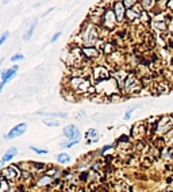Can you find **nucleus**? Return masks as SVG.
Wrapping results in <instances>:
<instances>
[{
    "label": "nucleus",
    "mask_w": 173,
    "mask_h": 192,
    "mask_svg": "<svg viewBox=\"0 0 173 192\" xmlns=\"http://www.w3.org/2000/svg\"><path fill=\"white\" fill-rule=\"evenodd\" d=\"M45 115H48L49 118H62V119H66L68 118V114L66 112H46Z\"/></svg>",
    "instance_id": "27"
},
{
    "label": "nucleus",
    "mask_w": 173,
    "mask_h": 192,
    "mask_svg": "<svg viewBox=\"0 0 173 192\" xmlns=\"http://www.w3.org/2000/svg\"><path fill=\"white\" fill-rule=\"evenodd\" d=\"M8 37H10V32H8V31H4L3 34H1V38H0V46L3 45L4 42L8 39Z\"/></svg>",
    "instance_id": "35"
},
{
    "label": "nucleus",
    "mask_w": 173,
    "mask_h": 192,
    "mask_svg": "<svg viewBox=\"0 0 173 192\" xmlns=\"http://www.w3.org/2000/svg\"><path fill=\"white\" fill-rule=\"evenodd\" d=\"M46 169L45 164H38V162H30V172H43Z\"/></svg>",
    "instance_id": "23"
},
{
    "label": "nucleus",
    "mask_w": 173,
    "mask_h": 192,
    "mask_svg": "<svg viewBox=\"0 0 173 192\" xmlns=\"http://www.w3.org/2000/svg\"><path fill=\"white\" fill-rule=\"evenodd\" d=\"M85 138H86V145H91L93 142H97L99 141V134L95 128H89L88 131L85 133Z\"/></svg>",
    "instance_id": "18"
},
{
    "label": "nucleus",
    "mask_w": 173,
    "mask_h": 192,
    "mask_svg": "<svg viewBox=\"0 0 173 192\" xmlns=\"http://www.w3.org/2000/svg\"><path fill=\"white\" fill-rule=\"evenodd\" d=\"M43 123H45L46 126H49V127H57V126H60V122H58L57 119H53V118L43 119Z\"/></svg>",
    "instance_id": "29"
},
{
    "label": "nucleus",
    "mask_w": 173,
    "mask_h": 192,
    "mask_svg": "<svg viewBox=\"0 0 173 192\" xmlns=\"http://www.w3.org/2000/svg\"><path fill=\"white\" fill-rule=\"evenodd\" d=\"M69 160H71V157H69V154H66V153H60V154H57L56 156V161H57L58 164H68L69 162Z\"/></svg>",
    "instance_id": "25"
},
{
    "label": "nucleus",
    "mask_w": 173,
    "mask_h": 192,
    "mask_svg": "<svg viewBox=\"0 0 173 192\" xmlns=\"http://www.w3.org/2000/svg\"><path fill=\"white\" fill-rule=\"evenodd\" d=\"M16 71H18V66H12L11 69H7V71H3L1 72V81L3 83H7V81H10L14 76L16 74Z\"/></svg>",
    "instance_id": "17"
},
{
    "label": "nucleus",
    "mask_w": 173,
    "mask_h": 192,
    "mask_svg": "<svg viewBox=\"0 0 173 192\" xmlns=\"http://www.w3.org/2000/svg\"><path fill=\"white\" fill-rule=\"evenodd\" d=\"M60 37H61V31H57V32H56V34H54V35L51 37V39H50V43H53V42H56L58 38H60Z\"/></svg>",
    "instance_id": "36"
},
{
    "label": "nucleus",
    "mask_w": 173,
    "mask_h": 192,
    "mask_svg": "<svg viewBox=\"0 0 173 192\" xmlns=\"http://www.w3.org/2000/svg\"><path fill=\"white\" fill-rule=\"evenodd\" d=\"M137 4H138V1H135V0H125L123 1V6L126 7V10H130V8L135 7Z\"/></svg>",
    "instance_id": "30"
},
{
    "label": "nucleus",
    "mask_w": 173,
    "mask_h": 192,
    "mask_svg": "<svg viewBox=\"0 0 173 192\" xmlns=\"http://www.w3.org/2000/svg\"><path fill=\"white\" fill-rule=\"evenodd\" d=\"M91 87H92V80L83 76H72L68 80V88L76 95L77 93H88Z\"/></svg>",
    "instance_id": "4"
},
{
    "label": "nucleus",
    "mask_w": 173,
    "mask_h": 192,
    "mask_svg": "<svg viewBox=\"0 0 173 192\" xmlns=\"http://www.w3.org/2000/svg\"><path fill=\"white\" fill-rule=\"evenodd\" d=\"M61 58L64 62H66L68 66L79 68V69H80V66H83V64H84L83 61L85 60L83 51H81V48H79L76 45H72L69 49H65L62 51Z\"/></svg>",
    "instance_id": "2"
},
{
    "label": "nucleus",
    "mask_w": 173,
    "mask_h": 192,
    "mask_svg": "<svg viewBox=\"0 0 173 192\" xmlns=\"http://www.w3.org/2000/svg\"><path fill=\"white\" fill-rule=\"evenodd\" d=\"M3 88H4V83H3V81H0V92L3 91Z\"/></svg>",
    "instance_id": "42"
},
{
    "label": "nucleus",
    "mask_w": 173,
    "mask_h": 192,
    "mask_svg": "<svg viewBox=\"0 0 173 192\" xmlns=\"http://www.w3.org/2000/svg\"><path fill=\"white\" fill-rule=\"evenodd\" d=\"M104 158H106V162H111L114 157H112V156H106V157H104Z\"/></svg>",
    "instance_id": "40"
},
{
    "label": "nucleus",
    "mask_w": 173,
    "mask_h": 192,
    "mask_svg": "<svg viewBox=\"0 0 173 192\" xmlns=\"http://www.w3.org/2000/svg\"><path fill=\"white\" fill-rule=\"evenodd\" d=\"M16 154H18V149H16V147H10V149L6 152V154L3 156V162H8V161H11Z\"/></svg>",
    "instance_id": "22"
},
{
    "label": "nucleus",
    "mask_w": 173,
    "mask_h": 192,
    "mask_svg": "<svg viewBox=\"0 0 173 192\" xmlns=\"http://www.w3.org/2000/svg\"><path fill=\"white\" fill-rule=\"evenodd\" d=\"M169 84H168V81H158L157 84H156V92L157 93H167L169 92Z\"/></svg>",
    "instance_id": "20"
},
{
    "label": "nucleus",
    "mask_w": 173,
    "mask_h": 192,
    "mask_svg": "<svg viewBox=\"0 0 173 192\" xmlns=\"http://www.w3.org/2000/svg\"><path fill=\"white\" fill-rule=\"evenodd\" d=\"M111 147H112L111 145H106V146H104V147L102 149V150H100V154H104L107 150H111Z\"/></svg>",
    "instance_id": "38"
},
{
    "label": "nucleus",
    "mask_w": 173,
    "mask_h": 192,
    "mask_svg": "<svg viewBox=\"0 0 173 192\" xmlns=\"http://www.w3.org/2000/svg\"><path fill=\"white\" fill-rule=\"evenodd\" d=\"M80 42L83 43V46L86 48H93L96 46V43L100 39V32H99V27L93 23L86 20L80 30Z\"/></svg>",
    "instance_id": "1"
},
{
    "label": "nucleus",
    "mask_w": 173,
    "mask_h": 192,
    "mask_svg": "<svg viewBox=\"0 0 173 192\" xmlns=\"http://www.w3.org/2000/svg\"><path fill=\"white\" fill-rule=\"evenodd\" d=\"M118 20H116V16L114 14L111 7H106V10H104V14L102 16V23H100V29L106 30V31H111V30H115L116 26H118Z\"/></svg>",
    "instance_id": "6"
},
{
    "label": "nucleus",
    "mask_w": 173,
    "mask_h": 192,
    "mask_svg": "<svg viewBox=\"0 0 173 192\" xmlns=\"http://www.w3.org/2000/svg\"><path fill=\"white\" fill-rule=\"evenodd\" d=\"M141 90H142V80H139L135 73H130L127 76V79L125 80L122 92L125 95H131V93L141 92Z\"/></svg>",
    "instance_id": "5"
},
{
    "label": "nucleus",
    "mask_w": 173,
    "mask_h": 192,
    "mask_svg": "<svg viewBox=\"0 0 173 192\" xmlns=\"http://www.w3.org/2000/svg\"><path fill=\"white\" fill-rule=\"evenodd\" d=\"M80 142V139L79 141H68V142H62L61 144V147H72V146H74V145H77Z\"/></svg>",
    "instance_id": "33"
},
{
    "label": "nucleus",
    "mask_w": 173,
    "mask_h": 192,
    "mask_svg": "<svg viewBox=\"0 0 173 192\" xmlns=\"http://www.w3.org/2000/svg\"><path fill=\"white\" fill-rule=\"evenodd\" d=\"M130 141H131V138L128 137V135H126V134H123V135H120V137L118 138V142L119 144H130Z\"/></svg>",
    "instance_id": "31"
},
{
    "label": "nucleus",
    "mask_w": 173,
    "mask_h": 192,
    "mask_svg": "<svg viewBox=\"0 0 173 192\" xmlns=\"http://www.w3.org/2000/svg\"><path fill=\"white\" fill-rule=\"evenodd\" d=\"M167 8H168L169 11H172V12H173V0H169V1H168Z\"/></svg>",
    "instance_id": "39"
},
{
    "label": "nucleus",
    "mask_w": 173,
    "mask_h": 192,
    "mask_svg": "<svg viewBox=\"0 0 173 192\" xmlns=\"http://www.w3.org/2000/svg\"><path fill=\"white\" fill-rule=\"evenodd\" d=\"M95 87H96L97 95H100V96H107V97L111 99L112 96L120 95V88H119L116 80L112 76L110 79H107V80L95 84Z\"/></svg>",
    "instance_id": "3"
},
{
    "label": "nucleus",
    "mask_w": 173,
    "mask_h": 192,
    "mask_svg": "<svg viewBox=\"0 0 173 192\" xmlns=\"http://www.w3.org/2000/svg\"><path fill=\"white\" fill-rule=\"evenodd\" d=\"M84 115H85V112H84V111H80V112H79V118H80V119H83Z\"/></svg>",
    "instance_id": "41"
},
{
    "label": "nucleus",
    "mask_w": 173,
    "mask_h": 192,
    "mask_svg": "<svg viewBox=\"0 0 173 192\" xmlns=\"http://www.w3.org/2000/svg\"><path fill=\"white\" fill-rule=\"evenodd\" d=\"M91 76H92V81H95V84L104 81L107 79L111 77V73L104 65H95L91 69Z\"/></svg>",
    "instance_id": "7"
},
{
    "label": "nucleus",
    "mask_w": 173,
    "mask_h": 192,
    "mask_svg": "<svg viewBox=\"0 0 173 192\" xmlns=\"http://www.w3.org/2000/svg\"><path fill=\"white\" fill-rule=\"evenodd\" d=\"M139 4H141L142 10H143V11H148V12L150 14L151 11L156 8V6H157V1H153V0H142V1H139Z\"/></svg>",
    "instance_id": "19"
},
{
    "label": "nucleus",
    "mask_w": 173,
    "mask_h": 192,
    "mask_svg": "<svg viewBox=\"0 0 173 192\" xmlns=\"http://www.w3.org/2000/svg\"><path fill=\"white\" fill-rule=\"evenodd\" d=\"M81 51H83L84 57L88 58V60H96V58H99V56H100V51L97 50L95 46H93V48L83 46V48H81Z\"/></svg>",
    "instance_id": "14"
},
{
    "label": "nucleus",
    "mask_w": 173,
    "mask_h": 192,
    "mask_svg": "<svg viewBox=\"0 0 173 192\" xmlns=\"http://www.w3.org/2000/svg\"><path fill=\"white\" fill-rule=\"evenodd\" d=\"M108 60H111V62H114V64H120L123 60L122 54H120V51H114L111 56H108Z\"/></svg>",
    "instance_id": "24"
},
{
    "label": "nucleus",
    "mask_w": 173,
    "mask_h": 192,
    "mask_svg": "<svg viewBox=\"0 0 173 192\" xmlns=\"http://www.w3.org/2000/svg\"><path fill=\"white\" fill-rule=\"evenodd\" d=\"M142 7L141 4H139V1H138V4L135 7H133V8H130V10L126 11V20H127L128 23H131V25H135V23H141V14H142Z\"/></svg>",
    "instance_id": "9"
},
{
    "label": "nucleus",
    "mask_w": 173,
    "mask_h": 192,
    "mask_svg": "<svg viewBox=\"0 0 173 192\" xmlns=\"http://www.w3.org/2000/svg\"><path fill=\"white\" fill-rule=\"evenodd\" d=\"M130 134H131V137L135 138V139H142L143 137H146V135H148V125H146V121L134 123L133 127L130 128Z\"/></svg>",
    "instance_id": "8"
},
{
    "label": "nucleus",
    "mask_w": 173,
    "mask_h": 192,
    "mask_svg": "<svg viewBox=\"0 0 173 192\" xmlns=\"http://www.w3.org/2000/svg\"><path fill=\"white\" fill-rule=\"evenodd\" d=\"M8 191H10V183L0 175V192H8Z\"/></svg>",
    "instance_id": "26"
},
{
    "label": "nucleus",
    "mask_w": 173,
    "mask_h": 192,
    "mask_svg": "<svg viewBox=\"0 0 173 192\" xmlns=\"http://www.w3.org/2000/svg\"><path fill=\"white\" fill-rule=\"evenodd\" d=\"M45 173L48 175V176H50V177H53V179H54L56 176H60V173H61V169H60V168H54V167H51L50 169H48Z\"/></svg>",
    "instance_id": "28"
},
{
    "label": "nucleus",
    "mask_w": 173,
    "mask_h": 192,
    "mask_svg": "<svg viewBox=\"0 0 173 192\" xmlns=\"http://www.w3.org/2000/svg\"><path fill=\"white\" fill-rule=\"evenodd\" d=\"M26 130H27V125H26V123H19V125L14 126L10 131L6 134L4 138H6V139H12V138H15V137L23 135L26 133Z\"/></svg>",
    "instance_id": "13"
},
{
    "label": "nucleus",
    "mask_w": 173,
    "mask_h": 192,
    "mask_svg": "<svg viewBox=\"0 0 173 192\" xmlns=\"http://www.w3.org/2000/svg\"><path fill=\"white\" fill-rule=\"evenodd\" d=\"M168 20H169V18H168ZM168 20H164V22H154V20H151L150 22L151 29L161 32V34H162V32H167L168 31Z\"/></svg>",
    "instance_id": "15"
},
{
    "label": "nucleus",
    "mask_w": 173,
    "mask_h": 192,
    "mask_svg": "<svg viewBox=\"0 0 173 192\" xmlns=\"http://www.w3.org/2000/svg\"><path fill=\"white\" fill-rule=\"evenodd\" d=\"M54 180L56 179L48 176V175L45 173V175H41V176L38 177V180H37V184H38L39 187H49V186H51V184H54Z\"/></svg>",
    "instance_id": "16"
},
{
    "label": "nucleus",
    "mask_w": 173,
    "mask_h": 192,
    "mask_svg": "<svg viewBox=\"0 0 173 192\" xmlns=\"http://www.w3.org/2000/svg\"><path fill=\"white\" fill-rule=\"evenodd\" d=\"M20 60H23V54H15V56H12V58H11V61H20Z\"/></svg>",
    "instance_id": "37"
},
{
    "label": "nucleus",
    "mask_w": 173,
    "mask_h": 192,
    "mask_svg": "<svg viewBox=\"0 0 173 192\" xmlns=\"http://www.w3.org/2000/svg\"><path fill=\"white\" fill-rule=\"evenodd\" d=\"M30 149L37 154H48V150H46V149H39V147H37V146H30Z\"/></svg>",
    "instance_id": "32"
},
{
    "label": "nucleus",
    "mask_w": 173,
    "mask_h": 192,
    "mask_svg": "<svg viewBox=\"0 0 173 192\" xmlns=\"http://www.w3.org/2000/svg\"><path fill=\"white\" fill-rule=\"evenodd\" d=\"M0 175L7 180V181H15L20 177V170L18 169L16 165H10L7 168H3L0 170Z\"/></svg>",
    "instance_id": "10"
},
{
    "label": "nucleus",
    "mask_w": 173,
    "mask_h": 192,
    "mask_svg": "<svg viewBox=\"0 0 173 192\" xmlns=\"http://www.w3.org/2000/svg\"><path fill=\"white\" fill-rule=\"evenodd\" d=\"M111 8L112 11H114V14H115L116 16V20H118V23L120 25V23H123L126 20V7L123 6V1H114V3H111Z\"/></svg>",
    "instance_id": "11"
},
{
    "label": "nucleus",
    "mask_w": 173,
    "mask_h": 192,
    "mask_svg": "<svg viewBox=\"0 0 173 192\" xmlns=\"http://www.w3.org/2000/svg\"><path fill=\"white\" fill-rule=\"evenodd\" d=\"M137 110V107H133V108H128L127 111H126V115H125V121H128V119L131 118V114Z\"/></svg>",
    "instance_id": "34"
},
{
    "label": "nucleus",
    "mask_w": 173,
    "mask_h": 192,
    "mask_svg": "<svg viewBox=\"0 0 173 192\" xmlns=\"http://www.w3.org/2000/svg\"><path fill=\"white\" fill-rule=\"evenodd\" d=\"M37 23H38V19H34L31 23H30V27H29V30L26 31V34L23 35V39H26V41H29L30 38L32 37V34H34V30H35V27H37Z\"/></svg>",
    "instance_id": "21"
},
{
    "label": "nucleus",
    "mask_w": 173,
    "mask_h": 192,
    "mask_svg": "<svg viewBox=\"0 0 173 192\" xmlns=\"http://www.w3.org/2000/svg\"><path fill=\"white\" fill-rule=\"evenodd\" d=\"M1 165H3V160H0V170L3 169V168H1Z\"/></svg>",
    "instance_id": "43"
},
{
    "label": "nucleus",
    "mask_w": 173,
    "mask_h": 192,
    "mask_svg": "<svg viewBox=\"0 0 173 192\" xmlns=\"http://www.w3.org/2000/svg\"><path fill=\"white\" fill-rule=\"evenodd\" d=\"M64 135L69 141H79L81 133H80V130L77 128V126L69 125V126H65L64 127Z\"/></svg>",
    "instance_id": "12"
}]
</instances>
